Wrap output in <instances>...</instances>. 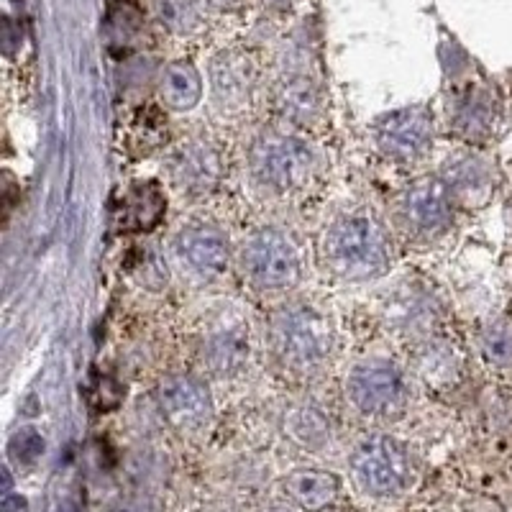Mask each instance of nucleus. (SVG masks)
Wrapping results in <instances>:
<instances>
[{"label": "nucleus", "mask_w": 512, "mask_h": 512, "mask_svg": "<svg viewBox=\"0 0 512 512\" xmlns=\"http://www.w3.org/2000/svg\"><path fill=\"white\" fill-rule=\"evenodd\" d=\"M326 262L341 280L361 282L382 274L390 249L382 228L369 216H346L326 233Z\"/></svg>", "instance_id": "obj_1"}, {"label": "nucleus", "mask_w": 512, "mask_h": 512, "mask_svg": "<svg viewBox=\"0 0 512 512\" xmlns=\"http://www.w3.org/2000/svg\"><path fill=\"white\" fill-rule=\"evenodd\" d=\"M351 469L361 489L377 497L395 495L410 479L408 454L390 436L364 438L351 454Z\"/></svg>", "instance_id": "obj_2"}, {"label": "nucleus", "mask_w": 512, "mask_h": 512, "mask_svg": "<svg viewBox=\"0 0 512 512\" xmlns=\"http://www.w3.org/2000/svg\"><path fill=\"white\" fill-rule=\"evenodd\" d=\"M351 402L364 415H390L405 405V379L395 364L384 359L361 361L346 382Z\"/></svg>", "instance_id": "obj_3"}, {"label": "nucleus", "mask_w": 512, "mask_h": 512, "mask_svg": "<svg viewBox=\"0 0 512 512\" xmlns=\"http://www.w3.org/2000/svg\"><path fill=\"white\" fill-rule=\"evenodd\" d=\"M274 346L292 367H315L328 354V331L308 308L282 310L274 320Z\"/></svg>", "instance_id": "obj_4"}, {"label": "nucleus", "mask_w": 512, "mask_h": 512, "mask_svg": "<svg viewBox=\"0 0 512 512\" xmlns=\"http://www.w3.org/2000/svg\"><path fill=\"white\" fill-rule=\"evenodd\" d=\"M244 269L267 290L292 287L300 280V259L290 241L277 231L256 233L244 249Z\"/></svg>", "instance_id": "obj_5"}, {"label": "nucleus", "mask_w": 512, "mask_h": 512, "mask_svg": "<svg viewBox=\"0 0 512 512\" xmlns=\"http://www.w3.org/2000/svg\"><path fill=\"white\" fill-rule=\"evenodd\" d=\"M256 172L262 180L274 187H297L303 185L313 167L308 146L295 139H269L259 144L254 154Z\"/></svg>", "instance_id": "obj_6"}, {"label": "nucleus", "mask_w": 512, "mask_h": 512, "mask_svg": "<svg viewBox=\"0 0 512 512\" xmlns=\"http://www.w3.org/2000/svg\"><path fill=\"white\" fill-rule=\"evenodd\" d=\"M159 402L169 423L185 431H195L208 423L213 405L205 384L192 377H167L159 387Z\"/></svg>", "instance_id": "obj_7"}, {"label": "nucleus", "mask_w": 512, "mask_h": 512, "mask_svg": "<svg viewBox=\"0 0 512 512\" xmlns=\"http://www.w3.org/2000/svg\"><path fill=\"white\" fill-rule=\"evenodd\" d=\"M433 126L423 111H397L377 128L379 146L395 159H415L431 146Z\"/></svg>", "instance_id": "obj_8"}, {"label": "nucleus", "mask_w": 512, "mask_h": 512, "mask_svg": "<svg viewBox=\"0 0 512 512\" xmlns=\"http://www.w3.org/2000/svg\"><path fill=\"white\" fill-rule=\"evenodd\" d=\"M405 221L423 233H436L451 221V205H448L446 190L438 182H420L402 200Z\"/></svg>", "instance_id": "obj_9"}, {"label": "nucleus", "mask_w": 512, "mask_h": 512, "mask_svg": "<svg viewBox=\"0 0 512 512\" xmlns=\"http://www.w3.org/2000/svg\"><path fill=\"white\" fill-rule=\"evenodd\" d=\"M180 256L198 274L216 277L228 264L226 239L216 228H190L180 236Z\"/></svg>", "instance_id": "obj_10"}, {"label": "nucleus", "mask_w": 512, "mask_h": 512, "mask_svg": "<svg viewBox=\"0 0 512 512\" xmlns=\"http://www.w3.org/2000/svg\"><path fill=\"white\" fill-rule=\"evenodd\" d=\"M287 495L308 512L326 510L338 495V479L328 472H315V469H303L287 477L285 482Z\"/></svg>", "instance_id": "obj_11"}, {"label": "nucleus", "mask_w": 512, "mask_h": 512, "mask_svg": "<svg viewBox=\"0 0 512 512\" xmlns=\"http://www.w3.org/2000/svg\"><path fill=\"white\" fill-rule=\"evenodd\" d=\"M164 98L175 108H192L200 100V77L190 64H172L164 75Z\"/></svg>", "instance_id": "obj_12"}, {"label": "nucleus", "mask_w": 512, "mask_h": 512, "mask_svg": "<svg viewBox=\"0 0 512 512\" xmlns=\"http://www.w3.org/2000/svg\"><path fill=\"white\" fill-rule=\"evenodd\" d=\"M482 349L492 364H512V323L500 318L484 328Z\"/></svg>", "instance_id": "obj_13"}, {"label": "nucleus", "mask_w": 512, "mask_h": 512, "mask_svg": "<svg viewBox=\"0 0 512 512\" xmlns=\"http://www.w3.org/2000/svg\"><path fill=\"white\" fill-rule=\"evenodd\" d=\"M241 359H244V344H241L239 336L226 331L213 338V344H210V364L218 372H231V369L239 367Z\"/></svg>", "instance_id": "obj_14"}, {"label": "nucleus", "mask_w": 512, "mask_h": 512, "mask_svg": "<svg viewBox=\"0 0 512 512\" xmlns=\"http://www.w3.org/2000/svg\"><path fill=\"white\" fill-rule=\"evenodd\" d=\"M292 428H295L297 438H300L305 446H318V443L323 441V438H326V433H328L326 420L320 418L315 410H303V413L295 418Z\"/></svg>", "instance_id": "obj_15"}, {"label": "nucleus", "mask_w": 512, "mask_h": 512, "mask_svg": "<svg viewBox=\"0 0 512 512\" xmlns=\"http://www.w3.org/2000/svg\"><path fill=\"white\" fill-rule=\"evenodd\" d=\"M21 441H24V446H21V443H13V448H16V454L21 456V459H26V461H34L36 456L41 454V451H44V441H41L39 436H36L34 431H24L21 433Z\"/></svg>", "instance_id": "obj_16"}]
</instances>
